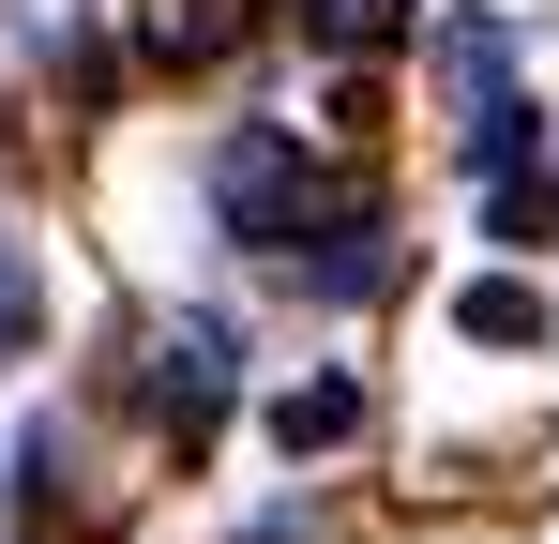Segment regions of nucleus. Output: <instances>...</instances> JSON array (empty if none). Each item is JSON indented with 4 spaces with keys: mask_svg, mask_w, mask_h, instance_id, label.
Returning a JSON list of instances; mask_svg holds the SVG:
<instances>
[{
    "mask_svg": "<svg viewBox=\"0 0 559 544\" xmlns=\"http://www.w3.org/2000/svg\"><path fill=\"white\" fill-rule=\"evenodd\" d=\"M212 197H227L242 243H318V212H302V152H287V137H242V152L212 167Z\"/></svg>",
    "mask_w": 559,
    "mask_h": 544,
    "instance_id": "f257e3e1",
    "label": "nucleus"
},
{
    "mask_svg": "<svg viewBox=\"0 0 559 544\" xmlns=\"http://www.w3.org/2000/svg\"><path fill=\"white\" fill-rule=\"evenodd\" d=\"M242 31H258V0H136V46L152 61H227Z\"/></svg>",
    "mask_w": 559,
    "mask_h": 544,
    "instance_id": "f03ea898",
    "label": "nucleus"
},
{
    "mask_svg": "<svg viewBox=\"0 0 559 544\" xmlns=\"http://www.w3.org/2000/svg\"><path fill=\"white\" fill-rule=\"evenodd\" d=\"M152 393H167V439H197V424L227 409V333H212V318H182V333H167V378H152Z\"/></svg>",
    "mask_w": 559,
    "mask_h": 544,
    "instance_id": "7ed1b4c3",
    "label": "nucleus"
},
{
    "mask_svg": "<svg viewBox=\"0 0 559 544\" xmlns=\"http://www.w3.org/2000/svg\"><path fill=\"white\" fill-rule=\"evenodd\" d=\"M454 333H468V348H545V287L468 272V287H454Z\"/></svg>",
    "mask_w": 559,
    "mask_h": 544,
    "instance_id": "20e7f679",
    "label": "nucleus"
},
{
    "mask_svg": "<svg viewBox=\"0 0 559 544\" xmlns=\"http://www.w3.org/2000/svg\"><path fill=\"white\" fill-rule=\"evenodd\" d=\"M302 46H333V61H393V46H408V0H302Z\"/></svg>",
    "mask_w": 559,
    "mask_h": 544,
    "instance_id": "39448f33",
    "label": "nucleus"
},
{
    "mask_svg": "<svg viewBox=\"0 0 559 544\" xmlns=\"http://www.w3.org/2000/svg\"><path fill=\"white\" fill-rule=\"evenodd\" d=\"M348 424H364V393H348V378H302V393H287V409H273V439H287V453L348 439Z\"/></svg>",
    "mask_w": 559,
    "mask_h": 544,
    "instance_id": "423d86ee",
    "label": "nucleus"
},
{
    "mask_svg": "<svg viewBox=\"0 0 559 544\" xmlns=\"http://www.w3.org/2000/svg\"><path fill=\"white\" fill-rule=\"evenodd\" d=\"M15 348H31V272L0 258V363H15Z\"/></svg>",
    "mask_w": 559,
    "mask_h": 544,
    "instance_id": "0eeeda50",
    "label": "nucleus"
}]
</instances>
